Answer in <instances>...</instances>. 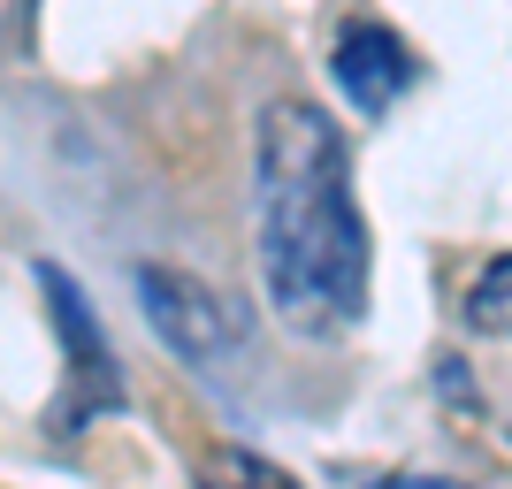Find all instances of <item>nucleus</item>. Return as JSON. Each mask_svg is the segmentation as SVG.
<instances>
[{"mask_svg":"<svg viewBox=\"0 0 512 489\" xmlns=\"http://www.w3.org/2000/svg\"><path fill=\"white\" fill-rule=\"evenodd\" d=\"M260 276L299 337H344L367 314V214L352 199V146L314 100H276L253 130Z\"/></svg>","mask_w":512,"mask_h":489,"instance_id":"f257e3e1","label":"nucleus"},{"mask_svg":"<svg viewBox=\"0 0 512 489\" xmlns=\"http://www.w3.org/2000/svg\"><path fill=\"white\" fill-rule=\"evenodd\" d=\"M39 291L54 306V337H62V398L46 405V436L69 444V436H85L100 413L123 405V367H115V344H107L100 314H92V298L77 291L69 268L39 260Z\"/></svg>","mask_w":512,"mask_h":489,"instance_id":"f03ea898","label":"nucleus"},{"mask_svg":"<svg viewBox=\"0 0 512 489\" xmlns=\"http://www.w3.org/2000/svg\"><path fill=\"white\" fill-rule=\"evenodd\" d=\"M138 298H146L153 337L169 344V352H184V360H199V367H214L237 344V329H245V321L199 276H184V268H138Z\"/></svg>","mask_w":512,"mask_h":489,"instance_id":"7ed1b4c3","label":"nucleus"},{"mask_svg":"<svg viewBox=\"0 0 512 489\" xmlns=\"http://www.w3.org/2000/svg\"><path fill=\"white\" fill-rule=\"evenodd\" d=\"M329 77L344 85V100L360 107V115H390L398 92L421 77V62H413V46L390 23H344L337 54H329Z\"/></svg>","mask_w":512,"mask_h":489,"instance_id":"20e7f679","label":"nucleus"},{"mask_svg":"<svg viewBox=\"0 0 512 489\" xmlns=\"http://www.w3.org/2000/svg\"><path fill=\"white\" fill-rule=\"evenodd\" d=\"M199 489H306V482H299V474H283L276 459H260V451L222 444V451L199 459Z\"/></svg>","mask_w":512,"mask_h":489,"instance_id":"39448f33","label":"nucleus"},{"mask_svg":"<svg viewBox=\"0 0 512 489\" xmlns=\"http://www.w3.org/2000/svg\"><path fill=\"white\" fill-rule=\"evenodd\" d=\"M467 321L482 329V337H505L512 344V253H497L482 276H474L467 291Z\"/></svg>","mask_w":512,"mask_h":489,"instance_id":"423d86ee","label":"nucleus"},{"mask_svg":"<svg viewBox=\"0 0 512 489\" xmlns=\"http://www.w3.org/2000/svg\"><path fill=\"white\" fill-rule=\"evenodd\" d=\"M367 489H467V482H444V474H383V482Z\"/></svg>","mask_w":512,"mask_h":489,"instance_id":"0eeeda50","label":"nucleus"}]
</instances>
